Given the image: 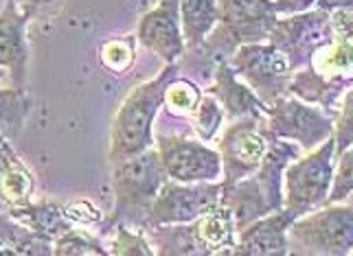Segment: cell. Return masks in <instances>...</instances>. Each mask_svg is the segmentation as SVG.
<instances>
[{
    "instance_id": "cell-16",
    "label": "cell",
    "mask_w": 353,
    "mask_h": 256,
    "mask_svg": "<svg viewBox=\"0 0 353 256\" xmlns=\"http://www.w3.org/2000/svg\"><path fill=\"white\" fill-rule=\"evenodd\" d=\"M353 189V149L347 151L343 156L338 167V173H336V184H334V193H332V200H340Z\"/></svg>"
},
{
    "instance_id": "cell-18",
    "label": "cell",
    "mask_w": 353,
    "mask_h": 256,
    "mask_svg": "<svg viewBox=\"0 0 353 256\" xmlns=\"http://www.w3.org/2000/svg\"><path fill=\"white\" fill-rule=\"evenodd\" d=\"M314 3L316 0H279V3H274V9L283 11V14H299V11H305Z\"/></svg>"
},
{
    "instance_id": "cell-5",
    "label": "cell",
    "mask_w": 353,
    "mask_h": 256,
    "mask_svg": "<svg viewBox=\"0 0 353 256\" xmlns=\"http://www.w3.org/2000/svg\"><path fill=\"white\" fill-rule=\"evenodd\" d=\"M332 151L334 140H327L323 149L303 158L288 169L285 175V204L292 213H305L325 200L332 182Z\"/></svg>"
},
{
    "instance_id": "cell-15",
    "label": "cell",
    "mask_w": 353,
    "mask_h": 256,
    "mask_svg": "<svg viewBox=\"0 0 353 256\" xmlns=\"http://www.w3.org/2000/svg\"><path fill=\"white\" fill-rule=\"evenodd\" d=\"M103 250L97 248V243L79 233L66 235L57 246V254H101Z\"/></svg>"
},
{
    "instance_id": "cell-14",
    "label": "cell",
    "mask_w": 353,
    "mask_h": 256,
    "mask_svg": "<svg viewBox=\"0 0 353 256\" xmlns=\"http://www.w3.org/2000/svg\"><path fill=\"white\" fill-rule=\"evenodd\" d=\"M217 90H220V96L224 99L228 112H233V114L254 112V101H252L248 88H241V85H237L233 81V75H228V72H220Z\"/></svg>"
},
{
    "instance_id": "cell-2",
    "label": "cell",
    "mask_w": 353,
    "mask_h": 256,
    "mask_svg": "<svg viewBox=\"0 0 353 256\" xmlns=\"http://www.w3.org/2000/svg\"><path fill=\"white\" fill-rule=\"evenodd\" d=\"M114 189H117V215L150 211L156 195L165 184L167 171L161 156L143 151L128 160L114 162Z\"/></svg>"
},
{
    "instance_id": "cell-1",
    "label": "cell",
    "mask_w": 353,
    "mask_h": 256,
    "mask_svg": "<svg viewBox=\"0 0 353 256\" xmlns=\"http://www.w3.org/2000/svg\"><path fill=\"white\" fill-rule=\"evenodd\" d=\"M169 70L163 72L158 79L134 90L130 94V99L123 103V107L119 109L112 127V147H110L112 162L128 160V158H134L150 149L152 123L167 92Z\"/></svg>"
},
{
    "instance_id": "cell-8",
    "label": "cell",
    "mask_w": 353,
    "mask_h": 256,
    "mask_svg": "<svg viewBox=\"0 0 353 256\" xmlns=\"http://www.w3.org/2000/svg\"><path fill=\"white\" fill-rule=\"evenodd\" d=\"M274 129L288 138H296L303 145H316L330 134L332 125L325 120L319 109L301 103H281L272 112Z\"/></svg>"
},
{
    "instance_id": "cell-12",
    "label": "cell",
    "mask_w": 353,
    "mask_h": 256,
    "mask_svg": "<svg viewBox=\"0 0 353 256\" xmlns=\"http://www.w3.org/2000/svg\"><path fill=\"white\" fill-rule=\"evenodd\" d=\"M220 20L217 0H180V24L185 40L196 46Z\"/></svg>"
},
{
    "instance_id": "cell-7",
    "label": "cell",
    "mask_w": 353,
    "mask_h": 256,
    "mask_svg": "<svg viewBox=\"0 0 353 256\" xmlns=\"http://www.w3.org/2000/svg\"><path fill=\"white\" fill-rule=\"evenodd\" d=\"M180 27V0H161V5L141 20L139 38L167 62H174L185 48V35Z\"/></svg>"
},
{
    "instance_id": "cell-17",
    "label": "cell",
    "mask_w": 353,
    "mask_h": 256,
    "mask_svg": "<svg viewBox=\"0 0 353 256\" xmlns=\"http://www.w3.org/2000/svg\"><path fill=\"white\" fill-rule=\"evenodd\" d=\"M217 120H220V109H217L213 99H204L200 105V127L204 129V125H209V136L215 131Z\"/></svg>"
},
{
    "instance_id": "cell-19",
    "label": "cell",
    "mask_w": 353,
    "mask_h": 256,
    "mask_svg": "<svg viewBox=\"0 0 353 256\" xmlns=\"http://www.w3.org/2000/svg\"><path fill=\"white\" fill-rule=\"evenodd\" d=\"M323 9H353V0H319Z\"/></svg>"
},
{
    "instance_id": "cell-3",
    "label": "cell",
    "mask_w": 353,
    "mask_h": 256,
    "mask_svg": "<svg viewBox=\"0 0 353 256\" xmlns=\"http://www.w3.org/2000/svg\"><path fill=\"white\" fill-rule=\"evenodd\" d=\"M220 202V186L206 182H165L150 206L152 224H187L211 215Z\"/></svg>"
},
{
    "instance_id": "cell-9",
    "label": "cell",
    "mask_w": 353,
    "mask_h": 256,
    "mask_svg": "<svg viewBox=\"0 0 353 256\" xmlns=\"http://www.w3.org/2000/svg\"><path fill=\"white\" fill-rule=\"evenodd\" d=\"M294 219V213L288 211L285 215L268 217L263 222H257L241 235L239 254H283L288 252L285 230Z\"/></svg>"
},
{
    "instance_id": "cell-11",
    "label": "cell",
    "mask_w": 353,
    "mask_h": 256,
    "mask_svg": "<svg viewBox=\"0 0 353 256\" xmlns=\"http://www.w3.org/2000/svg\"><path fill=\"white\" fill-rule=\"evenodd\" d=\"M237 66L257 88H270L274 81L285 75V57L276 48L250 46L237 57Z\"/></svg>"
},
{
    "instance_id": "cell-10",
    "label": "cell",
    "mask_w": 353,
    "mask_h": 256,
    "mask_svg": "<svg viewBox=\"0 0 353 256\" xmlns=\"http://www.w3.org/2000/svg\"><path fill=\"white\" fill-rule=\"evenodd\" d=\"M224 153H226V171L228 182L237 180L243 173H248L259 164L263 156V142L259 136H254V131L248 125L235 127L228 131L224 140Z\"/></svg>"
},
{
    "instance_id": "cell-6",
    "label": "cell",
    "mask_w": 353,
    "mask_h": 256,
    "mask_svg": "<svg viewBox=\"0 0 353 256\" xmlns=\"http://www.w3.org/2000/svg\"><path fill=\"white\" fill-rule=\"evenodd\" d=\"M158 156L169 178L178 182H211L220 175V156L198 140L158 136Z\"/></svg>"
},
{
    "instance_id": "cell-13",
    "label": "cell",
    "mask_w": 353,
    "mask_h": 256,
    "mask_svg": "<svg viewBox=\"0 0 353 256\" xmlns=\"http://www.w3.org/2000/svg\"><path fill=\"white\" fill-rule=\"evenodd\" d=\"M220 20L228 27H257V24L272 22L274 3L270 0H217Z\"/></svg>"
},
{
    "instance_id": "cell-4",
    "label": "cell",
    "mask_w": 353,
    "mask_h": 256,
    "mask_svg": "<svg viewBox=\"0 0 353 256\" xmlns=\"http://www.w3.org/2000/svg\"><path fill=\"white\" fill-rule=\"evenodd\" d=\"M290 243L296 252L347 254L353 248V213L349 209H330L303 219L290 228Z\"/></svg>"
}]
</instances>
